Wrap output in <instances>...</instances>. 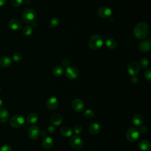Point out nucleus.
Masks as SVG:
<instances>
[{"mask_svg":"<svg viewBox=\"0 0 151 151\" xmlns=\"http://www.w3.org/2000/svg\"><path fill=\"white\" fill-rule=\"evenodd\" d=\"M149 27L145 22H139L134 28L133 34L138 39H143L148 34Z\"/></svg>","mask_w":151,"mask_h":151,"instance_id":"obj_1","label":"nucleus"},{"mask_svg":"<svg viewBox=\"0 0 151 151\" xmlns=\"http://www.w3.org/2000/svg\"><path fill=\"white\" fill-rule=\"evenodd\" d=\"M104 44V39L100 35H92L88 41V46L93 50L100 48Z\"/></svg>","mask_w":151,"mask_h":151,"instance_id":"obj_2","label":"nucleus"},{"mask_svg":"<svg viewBox=\"0 0 151 151\" xmlns=\"http://www.w3.org/2000/svg\"><path fill=\"white\" fill-rule=\"evenodd\" d=\"M25 119L19 114H16L12 116L9 121L10 125L14 128H19L25 124Z\"/></svg>","mask_w":151,"mask_h":151,"instance_id":"obj_3","label":"nucleus"},{"mask_svg":"<svg viewBox=\"0 0 151 151\" xmlns=\"http://www.w3.org/2000/svg\"><path fill=\"white\" fill-rule=\"evenodd\" d=\"M36 18V12L32 9H26L22 13V19L26 23H32Z\"/></svg>","mask_w":151,"mask_h":151,"instance_id":"obj_4","label":"nucleus"},{"mask_svg":"<svg viewBox=\"0 0 151 151\" xmlns=\"http://www.w3.org/2000/svg\"><path fill=\"white\" fill-rule=\"evenodd\" d=\"M140 136L139 130L135 127L129 128L126 133V137L127 139L131 142H134L138 140Z\"/></svg>","mask_w":151,"mask_h":151,"instance_id":"obj_5","label":"nucleus"},{"mask_svg":"<svg viewBox=\"0 0 151 151\" xmlns=\"http://www.w3.org/2000/svg\"><path fill=\"white\" fill-rule=\"evenodd\" d=\"M70 144L73 148L76 150H78L83 147L84 143L81 137L78 136H74L70 138Z\"/></svg>","mask_w":151,"mask_h":151,"instance_id":"obj_6","label":"nucleus"},{"mask_svg":"<svg viewBox=\"0 0 151 151\" xmlns=\"http://www.w3.org/2000/svg\"><path fill=\"white\" fill-rule=\"evenodd\" d=\"M66 77L71 80H75L79 76V71L74 67L69 66L67 67L65 72Z\"/></svg>","mask_w":151,"mask_h":151,"instance_id":"obj_7","label":"nucleus"},{"mask_svg":"<svg viewBox=\"0 0 151 151\" xmlns=\"http://www.w3.org/2000/svg\"><path fill=\"white\" fill-rule=\"evenodd\" d=\"M140 71V66L137 62L133 61L129 64L127 66V71L132 76H136Z\"/></svg>","mask_w":151,"mask_h":151,"instance_id":"obj_8","label":"nucleus"},{"mask_svg":"<svg viewBox=\"0 0 151 151\" xmlns=\"http://www.w3.org/2000/svg\"><path fill=\"white\" fill-rule=\"evenodd\" d=\"M84 103L80 99H76L72 102V107L76 112L82 111L84 110Z\"/></svg>","mask_w":151,"mask_h":151,"instance_id":"obj_9","label":"nucleus"},{"mask_svg":"<svg viewBox=\"0 0 151 151\" xmlns=\"http://www.w3.org/2000/svg\"><path fill=\"white\" fill-rule=\"evenodd\" d=\"M98 14L103 18H109L112 15L111 9L107 6H101L98 9Z\"/></svg>","mask_w":151,"mask_h":151,"instance_id":"obj_10","label":"nucleus"},{"mask_svg":"<svg viewBox=\"0 0 151 151\" xmlns=\"http://www.w3.org/2000/svg\"><path fill=\"white\" fill-rule=\"evenodd\" d=\"M40 134V130L38 126H32L28 130V135L31 139H37Z\"/></svg>","mask_w":151,"mask_h":151,"instance_id":"obj_11","label":"nucleus"},{"mask_svg":"<svg viewBox=\"0 0 151 151\" xmlns=\"http://www.w3.org/2000/svg\"><path fill=\"white\" fill-rule=\"evenodd\" d=\"M58 105V100L55 97H51L48 98L46 101L47 107L50 110L55 109Z\"/></svg>","mask_w":151,"mask_h":151,"instance_id":"obj_12","label":"nucleus"},{"mask_svg":"<svg viewBox=\"0 0 151 151\" xmlns=\"http://www.w3.org/2000/svg\"><path fill=\"white\" fill-rule=\"evenodd\" d=\"M139 50L144 52H148L151 48V42L149 40H145L142 41L139 45Z\"/></svg>","mask_w":151,"mask_h":151,"instance_id":"obj_13","label":"nucleus"},{"mask_svg":"<svg viewBox=\"0 0 151 151\" xmlns=\"http://www.w3.org/2000/svg\"><path fill=\"white\" fill-rule=\"evenodd\" d=\"M9 27L14 31H18L22 27V23L18 19H12L9 22Z\"/></svg>","mask_w":151,"mask_h":151,"instance_id":"obj_14","label":"nucleus"},{"mask_svg":"<svg viewBox=\"0 0 151 151\" xmlns=\"http://www.w3.org/2000/svg\"><path fill=\"white\" fill-rule=\"evenodd\" d=\"M150 143L149 140H142L138 143V147L141 151H147L150 148Z\"/></svg>","mask_w":151,"mask_h":151,"instance_id":"obj_15","label":"nucleus"},{"mask_svg":"<svg viewBox=\"0 0 151 151\" xmlns=\"http://www.w3.org/2000/svg\"><path fill=\"white\" fill-rule=\"evenodd\" d=\"M51 123L55 126H59L63 122V117L59 113H54L51 117Z\"/></svg>","mask_w":151,"mask_h":151,"instance_id":"obj_16","label":"nucleus"},{"mask_svg":"<svg viewBox=\"0 0 151 151\" xmlns=\"http://www.w3.org/2000/svg\"><path fill=\"white\" fill-rule=\"evenodd\" d=\"M12 64V59L9 56H4L0 58V65L6 68L10 66Z\"/></svg>","mask_w":151,"mask_h":151,"instance_id":"obj_17","label":"nucleus"},{"mask_svg":"<svg viewBox=\"0 0 151 151\" xmlns=\"http://www.w3.org/2000/svg\"><path fill=\"white\" fill-rule=\"evenodd\" d=\"M88 130L90 133L93 134H97L100 130V125L96 122L92 123L88 127Z\"/></svg>","mask_w":151,"mask_h":151,"instance_id":"obj_18","label":"nucleus"},{"mask_svg":"<svg viewBox=\"0 0 151 151\" xmlns=\"http://www.w3.org/2000/svg\"><path fill=\"white\" fill-rule=\"evenodd\" d=\"M9 112L4 108H0V123H5L9 118Z\"/></svg>","mask_w":151,"mask_h":151,"instance_id":"obj_19","label":"nucleus"},{"mask_svg":"<svg viewBox=\"0 0 151 151\" xmlns=\"http://www.w3.org/2000/svg\"><path fill=\"white\" fill-rule=\"evenodd\" d=\"M132 122L136 126H140L143 122V118L140 114H136L132 117Z\"/></svg>","mask_w":151,"mask_h":151,"instance_id":"obj_20","label":"nucleus"},{"mask_svg":"<svg viewBox=\"0 0 151 151\" xmlns=\"http://www.w3.org/2000/svg\"><path fill=\"white\" fill-rule=\"evenodd\" d=\"M42 146L46 149L51 148L53 146V139L50 137H46L42 142Z\"/></svg>","mask_w":151,"mask_h":151,"instance_id":"obj_21","label":"nucleus"},{"mask_svg":"<svg viewBox=\"0 0 151 151\" xmlns=\"http://www.w3.org/2000/svg\"><path fill=\"white\" fill-rule=\"evenodd\" d=\"M60 133L64 137H70L73 134V130L68 126H64L61 129Z\"/></svg>","mask_w":151,"mask_h":151,"instance_id":"obj_22","label":"nucleus"},{"mask_svg":"<svg viewBox=\"0 0 151 151\" xmlns=\"http://www.w3.org/2000/svg\"><path fill=\"white\" fill-rule=\"evenodd\" d=\"M52 73L55 77H60L64 73V69L61 66H55L52 69Z\"/></svg>","mask_w":151,"mask_h":151,"instance_id":"obj_23","label":"nucleus"},{"mask_svg":"<svg viewBox=\"0 0 151 151\" xmlns=\"http://www.w3.org/2000/svg\"><path fill=\"white\" fill-rule=\"evenodd\" d=\"M38 120V116L35 113H30L27 118V121L29 123H35Z\"/></svg>","mask_w":151,"mask_h":151,"instance_id":"obj_24","label":"nucleus"},{"mask_svg":"<svg viewBox=\"0 0 151 151\" xmlns=\"http://www.w3.org/2000/svg\"><path fill=\"white\" fill-rule=\"evenodd\" d=\"M106 46L110 49H114L117 45V41L113 38H109L106 41Z\"/></svg>","mask_w":151,"mask_h":151,"instance_id":"obj_25","label":"nucleus"},{"mask_svg":"<svg viewBox=\"0 0 151 151\" xmlns=\"http://www.w3.org/2000/svg\"><path fill=\"white\" fill-rule=\"evenodd\" d=\"M22 32L25 36H29L32 33V28L31 26L27 25L23 28Z\"/></svg>","mask_w":151,"mask_h":151,"instance_id":"obj_26","label":"nucleus"},{"mask_svg":"<svg viewBox=\"0 0 151 151\" xmlns=\"http://www.w3.org/2000/svg\"><path fill=\"white\" fill-rule=\"evenodd\" d=\"M60 24V20L57 17H54L52 18L50 22V26L52 28H55L57 27Z\"/></svg>","mask_w":151,"mask_h":151,"instance_id":"obj_27","label":"nucleus"},{"mask_svg":"<svg viewBox=\"0 0 151 151\" xmlns=\"http://www.w3.org/2000/svg\"><path fill=\"white\" fill-rule=\"evenodd\" d=\"M149 62L147 58L143 57L140 60V65L143 68H147L149 66Z\"/></svg>","mask_w":151,"mask_h":151,"instance_id":"obj_28","label":"nucleus"},{"mask_svg":"<svg viewBox=\"0 0 151 151\" xmlns=\"http://www.w3.org/2000/svg\"><path fill=\"white\" fill-rule=\"evenodd\" d=\"M94 115V111L91 109H87L84 112V116L87 119L92 118Z\"/></svg>","mask_w":151,"mask_h":151,"instance_id":"obj_29","label":"nucleus"},{"mask_svg":"<svg viewBox=\"0 0 151 151\" xmlns=\"http://www.w3.org/2000/svg\"><path fill=\"white\" fill-rule=\"evenodd\" d=\"M23 0H11V5L14 7H19L22 5Z\"/></svg>","mask_w":151,"mask_h":151,"instance_id":"obj_30","label":"nucleus"},{"mask_svg":"<svg viewBox=\"0 0 151 151\" xmlns=\"http://www.w3.org/2000/svg\"><path fill=\"white\" fill-rule=\"evenodd\" d=\"M144 76L146 80H147L148 81H151V70L150 69L146 70V71L145 72Z\"/></svg>","mask_w":151,"mask_h":151,"instance_id":"obj_31","label":"nucleus"},{"mask_svg":"<svg viewBox=\"0 0 151 151\" xmlns=\"http://www.w3.org/2000/svg\"><path fill=\"white\" fill-rule=\"evenodd\" d=\"M21 59H22V55H21V53L17 52V53L14 54V55H13V60L15 62L20 61L21 60Z\"/></svg>","mask_w":151,"mask_h":151,"instance_id":"obj_32","label":"nucleus"},{"mask_svg":"<svg viewBox=\"0 0 151 151\" xmlns=\"http://www.w3.org/2000/svg\"><path fill=\"white\" fill-rule=\"evenodd\" d=\"M82 130H83V129H82V127L80 125H76L74 128V133L77 134H80L81 132H82Z\"/></svg>","mask_w":151,"mask_h":151,"instance_id":"obj_33","label":"nucleus"},{"mask_svg":"<svg viewBox=\"0 0 151 151\" xmlns=\"http://www.w3.org/2000/svg\"><path fill=\"white\" fill-rule=\"evenodd\" d=\"M0 151H12V149L10 145H4L1 147Z\"/></svg>","mask_w":151,"mask_h":151,"instance_id":"obj_34","label":"nucleus"},{"mask_svg":"<svg viewBox=\"0 0 151 151\" xmlns=\"http://www.w3.org/2000/svg\"><path fill=\"white\" fill-rule=\"evenodd\" d=\"M62 64L65 67H68L70 66V61L68 60V59H64L62 61Z\"/></svg>","mask_w":151,"mask_h":151,"instance_id":"obj_35","label":"nucleus"},{"mask_svg":"<svg viewBox=\"0 0 151 151\" xmlns=\"http://www.w3.org/2000/svg\"><path fill=\"white\" fill-rule=\"evenodd\" d=\"M139 130V133H145L146 132H147V127L145 126H141L140 127Z\"/></svg>","mask_w":151,"mask_h":151,"instance_id":"obj_36","label":"nucleus"},{"mask_svg":"<svg viewBox=\"0 0 151 151\" xmlns=\"http://www.w3.org/2000/svg\"><path fill=\"white\" fill-rule=\"evenodd\" d=\"M47 130H48V132L49 133H53L55 132V129L54 126L51 125V126H49L48 127Z\"/></svg>","mask_w":151,"mask_h":151,"instance_id":"obj_37","label":"nucleus"},{"mask_svg":"<svg viewBox=\"0 0 151 151\" xmlns=\"http://www.w3.org/2000/svg\"><path fill=\"white\" fill-rule=\"evenodd\" d=\"M40 134L42 136V137H46L47 136V133L45 130H43L41 132H40Z\"/></svg>","mask_w":151,"mask_h":151,"instance_id":"obj_38","label":"nucleus"},{"mask_svg":"<svg viewBox=\"0 0 151 151\" xmlns=\"http://www.w3.org/2000/svg\"><path fill=\"white\" fill-rule=\"evenodd\" d=\"M6 3V0H0V7L3 6Z\"/></svg>","mask_w":151,"mask_h":151,"instance_id":"obj_39","label":"nucleus"},{"mask_svg":"<svg viewBox=\"0 0 151 151\" xmlns=\"http://www.w3.org/2000/svg\"><path fill=\"white\" fill-rule=\"evenodd\" d=\"M2 104H3V102H2V100L0 99V108L1 107V106H2Z\"/></svg>","mask_w":151,"mask_h":151,"instance_id":"obj_40","label":"nucleus"},{"mask_svg":"<svg viewBox=\"0 0 151 151\" xmlns=\"http://www.w3.org/2000/svg\"><path fill=\"white\" fill-rule=\"evenodd\" d=\"M0 92H1V88H0Z\"/></svg>","mask_w":151,"mask_h":151,"instance_id":"obj_41","label":"nucleus"}]
</instances>
